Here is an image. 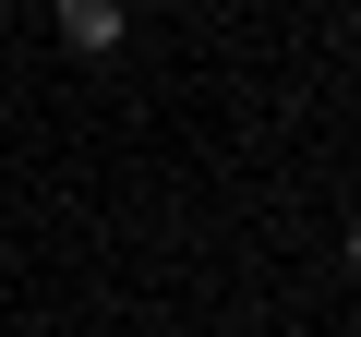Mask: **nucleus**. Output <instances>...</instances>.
Returning <instances> with one entry per match:
<instances>
[{"mask_svg":"<svg viewBox=\"0 0 361 337\" xmlns=\"http://www.w3.org/2000/svg\"><path fill=\"white\" fill-rule=\"evenodd\" d=\"M349 277H361V229H349Z\"/></svg>","mask_w":361,"mask_h":337,"instance_id":"nucleus-2","label":"nucleus"},{"mask_svg":"<svg viewBox=\"0 0 361 337\" xmlns=\"http://www.w3.org/2000/svg\"><path fill=\"white\" fill-rule=\"evenodd\" d=\"M73 49H121V0H49Z\"/></svg>","mask_w":361,"mask_h":337,"instance_id":"nucleus-1","label":"nucleus"}]
</instances>
